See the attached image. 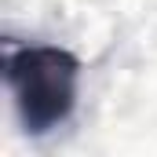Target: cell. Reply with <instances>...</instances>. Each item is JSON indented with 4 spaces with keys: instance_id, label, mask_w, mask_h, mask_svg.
Returning a JSON list of instances; mask_svg holds the SVG:
<instances>
[{
    "instance_id": "obj_1",
    "label": "cell",
    "mask_w": 157,
    "mask_h": 157,
    "mask_svg": "<svg viewBox=\"0 0 157 157\" xmlns=\"http://www.w3.org/2000/svg\"><path fill=\"white\" fill-rule=\"evenodd\" d=\"M4 77L11 88L18 121L29 135H48L70 121L77 106L80 62L66 48L55 44L11 48L4 59Z\"/></svg>"
}]
</instances>
